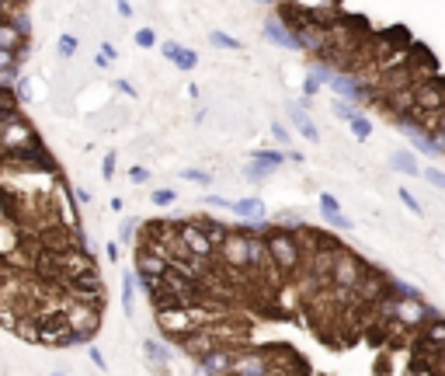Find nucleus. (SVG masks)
Wrapping results in <instances>:
<instances>
[{
	"instance_id": "f257e3e1",
	"label": "nucleus",
	"mask_w": 445,
	"mask_h": 376,
	"mask_svg": "<svg viewBox=\"0 0 445 376\" xmlns=\"http://www.w3.org/2000/svg\"><path fill=\"white\" fill-rule=\"evenodd\" d=\"M264 247H268V258L275 265L278 279H293L306 261V251H303L296 230H286V227H264Z\"/></svg>"
},
{
	"instance_id": "f03ea898",
	"label": "nucleus",
	"mask_w": 445,
	"mask_h": 376,
	"mask_svg": "<svg viewBox=\"0 0 445 376\" xmlns=\"http://www.w3.org/2000/svg\"><path fill=\"white\" fill-rule=\"evenodd\" d=\"M411 94H414V112H411V119H428V115H438L442 109H445V77H424V80H418L414 87H411Z\"/></svg>"
},
{
	"instance_id": "7ed1b4c3",
	"label": "nucleus",
	"mask_w": 445,
	"mask_h": 376,
	"mask_svg": "<svg viewBox=\"0 0 445 376\" xmlns=\"http://www.w3.org/2000/svg\"><path fill=\"white\" fill-rule=\"evenodd\" d=\"M362 272H365V261H362L358 254L338 247V251H334V261H330V279H327V283H330L334 289H348V293H352V286L362 279Z\"/></svg>"
},
{
	"instance_id": "20e7f679",
	"label": "nucleus",
	"mask_w": 445,
	"mask_h": 376,
	"mask_svg": "<svg viewBox=\"0 0 445 376\" xmlns=\"http://www.w3.org/2000/svg\"><path fill=\"white\" fill-rule=\"evenodd\" d=\"M216 261L227 268V272L244 276V272H247V234H240L237 227H230L227 241H223L219 251H216Z\"/></svg>"
},
{
	"instance_id": "39448f33",
	"label": "nucleus",
	"mask_w": 445,
	"mask_h": 376,
	"mask_svg": "<svg viewBox=\"0 0 445 376\" xmlns=\"http://www.w3.org/2000/svg\"><path fill=\"white\" fill-rule=\"evenodd\" d=\"M153 313H157V328H160V335H167L171 342H181L185 335H192V331L198 328L188 307H163V310H153Z\"/></svg>"
},
{
	"instance_id": "423d86ee",
	"label": "nucleus",
	"mask_w": 445,
	"mask_h": 376,
	"mask_svg": "<svg viewBox=\"0 0 445 376\" xmlns=\"http://www.w3.org/2000/svg\"><path fill=\"white\" fill-rule=\"evenodd\" d=\"M63 313H67V320H70V328L84 331L87 338H94V335L101 331V307H94V303H80V300H70V296H67Z\"/></svg>"
},
{
	"instance_id": "0eeeda50",
	"label": "nucleus",
	"mask_w": 445,
	"mask_h": 376,
	"mask_svg": "<svg viewBox=\"0 0 445 376\" xmlns=\"http://www.w3.org/2000/svg\"><path fill=\"white\" fill-rule=\"evenodd\" d=\"M181 244L188 247V254H192V258L216 261V251H212L209 234L202 230V220H185V223H181Z\"/></svg>"
},
{
	"instance_id": "6e6552de",
	"label": "nucleus",
	"mask_w": 445,
	"mask_h": 376,
	"mask_svg": "<svg viewBox=\"0 0 445 376\" xmlns=\"http://www.w3.org/2000/svg\"><path fill=\"white\" fill-rule=\"evenodd\" d=\"M143 359L150 362V373H157V376H171V359H174V352L167 349L163 342L143 338Z\"/></svg>"
},
{
	"instance_id": "1a4fd4ad",
	"label": "nucleus",
	"mask_w": 445,
	"mask_h": 376,
	"mask_svg": "<svg viewBox=\"0 0 445 376\" xmlns=\"http://www.w3.org/2000/svg\"><path fill=\"white\" fill-rule=\"evenodd\" d=\"M264 42H271V45H278V49H299L303 52V45H299V35L296 32H289L282 21H278L275 14L271 18H264Z\"/></svg>"
},
{
	"instance_id": "9d476101",
	"label": "nucleus",
	"mask_w": 445,
	"mask_h": 376,
	"mask_svg": "<svg viewBox=\"0 0 445 376\" xmlns=\"http://www.w3.org/2000/svg\"><path fill=\"white\" fill-rule=\"evenodd\" d=\"M421 345H424L431 355L445 349V317H431V320H424V324H421Z\"/></svg>"
},
{
	"instance_id": "9b49d317",
	"label": "nucleus",
	"mask_w": 445,
	"mask_h": 376,
	"mask_svg": "<svg viewBox=\"0 0 445 376\" xmlns=\"http://www.w3.org/2000/svg\"><path fill=\"white\" fill-rule=\"evenodd\" d=\"M233 217L237 220H244V223H268V209H264V202L261 199H237L233 202Z\"/></svg>"
},
{
	"instance_id": "f8f14e48",
	"label": "nucleus",
	"mask_w": 445,
	"mask_h": 376,
	"mask_svg": "<svg viewBox=\"0 0 445 376\" xmlns=\"http://www.w3.org/2000/svg\"><path fill=\"white\" fill-rule=\"evenodd\" d=\"M293 109V129L306 140V143H320V129H317V122L310 119V112L306 109H296V104H289Z\"/></svg>"
},
{
	"instance_id": "ddd939ff",
	"label": "nucleus",
	"mask_w": 445,
	"mask_h": 376,
	"mask_svg": "<svg viewBox=\"0 0 445 376\" xmlns=\"http://www.w3.org/2000/svg\"><path fill=\"white\" fill-rule=\"evenodd\" d=\"M389 168H393L397 175H418V178H421V160H418L411 150H397V153H389Z\"/></svg>"
},
{
	"instance_id": "4468645a",
	"label": "nucleus",
	"mask_w": 445,
	"mask_h": 376,
	"mask_svg": "<svg viewBox=\"0 0 445 376\" xmlns=\"http://www.w3.org/2000/svg\"><path fill=\"white\" fill-rule=\"evenodd\" d=\"M122 307H126V313L136 310V272H133V268L122 272Z\"/></svg>"
},
{
	"instance_id": "2eb2a0df",
	"label": "nucleus",
	"mask_w": 445,
	"mask_h": 376,
	"mask_svg": "<svg viewBox=\"0 0 445 376\" xmlns=\"http://www.w3.org/2000/svg\"><path fill=\"white\" fill-rule=\"evenodd\" d=\"M202 230L209 234V241H212V251H219V244L227 241V234H230V227H227V223H219V220H202Z\"/></svg>"
},
{
	"instance_id": "dca6fc26",
	"label": "nucleus",
	"mask_w": 445,
	"mask_h": 376,
	"mask_svg": "<svg viewBox=\"0 0 445 376\" xmlns=\"http://www.w3.org/2000/svg\"><path fill=\"white\" fill-rule=\"evenodd\" d=\"M348 129H352V136H355L358 143H365V140L372 136V129H376V126H372V119H365V115L358 112L355 119H348Z\"/></svg>"
},
{
	"instance_id": "f3484780",
	"label": "nucleus",
	"mask_w": 445,
	"mask_h": 376,
	"mask_svg": "<svg viewBox=\"0 0 445 376\" xmlns=\"http://www.w3.org/2000/svg\"><path fill=\"white\" fill-rule=\"evenodd\" d=\"M77 49H80V38H77V35H70V32H63V35H60V42H56V52H60L63 60H73V56H77Z\"/></svg>"
},
{
	"instance_id": "a211bd4d",
	"label": "nucleus",
	"mask_w": 445,
	"mask_h": 376,
	"mask_svg": "<svg viewBox=\"0 0 445 376\" xmlns=\"http://www.w3.org/2000/svg\"><path fill=\"white\" fill-rule=\"evenodd\" d=\"M174 67L185 70V74H192V70L198 67V52L188 49V45H181V49H178V56H174Z\"/></svg>"
},
{
	"instance_id": "6ab92c4d",
	"label": "nucleus",
	"mask_w": 445,
	"mask_h": 376,
	"mask_svg": "<svg viewBox=\"0 0 445 376\" xmlns=\"http://www.w3.org/2000/svg\"><path fill=\"white\" fill-rule=\"evenodd\" d=\"M35 80L32 77H18L14 80V98H18V104H25V101H35Z\"/></svg>"
},
{
	"instance_id": "aec40b11",
	"label": "nucleus",
	"mask_w": 445,
	"mask_h": 376,
	"mask_svg": "<svg viewBox=\"0 0 445 376\" xmlns=\"http://www.w3.org/2000/svg\"><path fill=\"white\" fill-rule=\"evenodd\" d=\"M251 160H261V164H268V168H282L286 164V153H278V150H254L251 153Z\"/></svg>"
},
{
	"instance_id": "412c9836",
	"label": "nucleus",
	"mask_w": 445,
	"mask_h": 376,
	"mask_svg": "<svg viewBox=\"0 0 445 376\" xmlns=\"http://www.w3.org/2000/svg\"><path fill=\"white\" fill-rule=\"evenodd\" d=\"M275 227H286V230H303V227H306V220L299 217V212L286 209V212H278V217H275Z\"/></svg>"
},
{
	"instance_id": "4be33fe9",
	"label": "nucleus",
	"mask_w": 445,
	"mask_h": 376,
	"mask_svg": "<svg viewBox=\"0 0 445 376\" xmlns=\"http://www.w3.org/2000/svg\"><path fill=\"white\" fill-rule=\"evenodd\" d=\"M209 45H216V49H230V52H240L244 45L233 38V35H227V32H209Z\"/></svg>"
},
{
	"instance_id": "5701e85b",
	"label": "nucleus",
	"mask_w": 445,
	"mask_h": 376,
	"mask_svg": "<svg viewBox=\"0 0 445 376\" xmlns=\"http://www.w3.org/2000/svg\"><path fill=\"white\" fill-rule=\"evenodd\" d=\"M330 109H334V115H338V119H345V122H348V119H355V115L362 112L355 101H345V98H338V101L330 104Z\"/></svg>"
},
{
	"instance_id": "b1692460",
	"label": "nucleus",
	"mask_w": 445,
	"mask_h": 376,
	"mask_svg": "<svg viewBox=\"0 0 445 376\" xmlns=\"http://www.w3.org/2000/svg\"><path fill=\"white\" fill-rule=\"evenodd\" d=\"M136 227H143L139 217H126V223L119 227V244H133L136 241Z\"/></svg>"
},
{
	"instance_id": "393cba45",
	"label": "nucleus",
	"mask_w": 445,
	"mask_h": 376,
	"mask_svg": "<svg viewBox=\"0 0 445 376\" xmlns=\"http://www.w3.org/2000/svg\"><path fill=\"white\" fill-rule=\"evenodd\" d=\"M150 202L160 206V209H167V206H174V202H178V195H174V188H153Z\"/></svg>"
},
{
	"instance_id": "a878e982",
	"label": "nucleus",
	"mask_w": 445,
	"mask_h": 376,
	"mask_svg": "<svg viewBox=\"0 0 445 376\" xmlns=\"http://www.w3.org/2000/svg\"><path fill=\"white\" fill-rule=\"evenodd\" d=\"M181 178H185V181H192V185H202V188H209V185H212V175H209V171H198V168L181 171Z\"/></svg>"
},
{
	"instance_id": "bb28decb",
	"label": "nucleus",
	"mask_w": 445,
	"mask_h": 376,
	"mask_svg": "<svg viewBox=\"0 0 445 376\" xmlns=\"http://www.w3.org/2000/svg\"><path fill=\"white\" fill-rule=\"evenodd\" d=\"M115 168H119V153L111 150V153H104V160H101V178L111 181V178H115Z\"/></svg>"
},
{
	"instance_id": "cd10ccee",
	"label": "nucleus",
	"mask_w": 445,
	"mask_h": 376,
	"mask_svg": "<svg viewBox=\"0 0 445 376\" xmlns=\"http://www.w3.org/2000/svg\"><path fill=\"white\" fill-rule=\"evenodd\" d=\"M268 175H275V168L261 164V160H251V164H247V178H251V181H264Z\"/></svg>"
},
{
	"instance_id": "c85d7f7f",
	"label": "nucleus",
	"mask_w": 445,
	"mask_h": 376,
	"mask_svg": "<svg viewBox=\"0 0 445 376\" xmlns=\"http://www.w3.org/2000/svg\"><path fill=\"white\" fill-rule=\"evenodd\" d=\"M400 202L414 212V217H424V206H421V202L414 199V192H411V188H404V185H400Z\"/></svg>"
},
{
	"instance_id": "c756f323",
	"label": "nucleus",
	"mask_w": 445,
	"mask_h": 376,
	"mask_svg": "<svg viewBox=\"0 0 445 376\" xmlns=\"http://www.w3.org/2000/svg\"><path fill=\"white\" fill-rule=\"evenodd\" d=\"M323 220H327L330 227H338V230H355V223L345 217V212H323Z\"/></svg>"
},
{
	"instance_id": "7c9ffc66",
	"label": "nucleus",
	"mask_w": 445,
	"mask_h": 376,
	"mask_svg": "<svg viewBox=\"0 0 445 376\" xmlns=\"http://www.w3.org/2000/svg\"><path fill=\"white\" fill-rule=\"evenodd\" d=\"M320 87H323V84H320V77H317L313 70H306V80H303V98H317V94H320Z\"/></svg>"
},
{
	"instance_id": "2f4dec72",
	"label": "nucleus",
	"mask_w": 445,
	"mask_h": 376,
	"mask_svg": "<svg viewBox=\"0 0 445 376\" xmlns=\"http://www.w3.org/2000/svg\"><path fill=\"white\" fill-rule=\"evenodd\" d=\"M320 212H341V202L334 192H320Z\"/></svg>"
},
{
	"instance_id": "473e14b6",
	"label": "nucleus",
	"mask_w": 445,
	"mask_h": 376,
	"mask_svg": "<svg viewBox=\"0 0 445 376\" xmlns=\"http://www.w3.org/2000/svg\"><path fill=\"white\" fill-rule=\"evenodd\" d=\"M133 38H136L139 49H153V45H157V32H153V28H139Z\"/></svg>"
},
{
	"instance_id": "72a5a7b5",
	"label": "nucleus",
	"mask_w": 445,
	"mask_h": 376,
	"mask_svg": "<svg viewBox=\"0 0 445 376\" xmlns=\"http://www.w3.org/2000/svg\"><path fill=\"white\" fill-rule=\"evenodd\" d=\"M421 178H424L428 185H435V188H442V192H445V171H435V168H428V171H421Z\"/></svg>"
},
{
	"instance_id": "f704fd0d",
	"label": "nucleus",
	"mask_w": 445,
	"mask_h": 376,
	"mask_svg": "<svg viewBox=\"0 0 445 376\" xmlns=\"http://www.w3.org/2000/svg\"><path fill=\"white\" fill-rule=\"evenodd\" d=\"M205 206H212V209H227V212H233V202L230 199H223V195H205Z\"/></svg>"
},
{
	"instance_id": "c9c22d12",
	"label": "nucleus",
	"mask_w": 445,
	"mask_h": 376,
	"mask_svg": "<svg viewBox=\"0 0 445 376\" xmlns=\"http://www.w3.org/2000/svg\"><path fill=\"white\" fill-rule=\"evenodd\" d=\"M271 136L282 143V146H293V140H289V129L282 126V122H271Z\"/></svg>"
},
{
	"instance_id": "e433bc0d",
	"label": "nucleus",
	"mask_w": 445,
	"mask_h": 376,
	"mask_svg": "<svg viewBox=\"0 0 445 376\" xmlns=\"http://www.w3.org/2000/svg\"><path fill=\"white\" fill-rule=\"evenodd\" d=\"M129 181H133V185H146V181H150V171H146L143 164H136V168H129Z\"/></svg>"
},
{
	"instance_id": "4c0bfd02",
	"label": "nucleus",
	"mask_w": 445,
	"mask_h": 376,
	"mask_svg": "<svg viewBox=\"0 0 445 376\" xmlns=\"http://www.w3.org/2000/svg\"><path fill=\"white\" fill-rule=\"evenodd\" d=\"M87 355H91V362H94V366H98V369H101V373H104V369H108V359H104V355H101V349H98V345H94V342H91V345H87Z\"/></svg>"
},
{
	"instance_id": "58836bf2",
	"label": "nucleus",
	"mask_w": 445,
	"mask_h": 376,
	"mask_svg": "<svg viewBox=\"0 0 445 376\" xmlns=\"http://www.w3.org/2000/svg\"><path fill=\"white\" fill-rule=\"evenodd\" d=\"M111 87H115V91H119V94H126V98H136V94H139V91H136V87H133V80H122V77H119V80H115V84H111Z\"/></svg>"
},
{
	"instance_id": "ea45409f",
	"label": "nucleus",
	"mask_w": 445,
	"mask_h": 376,
	"mask_svg": "<svg viewBox=\"0 0 445 376\" xmlns=\"http://www.w3.org/2000/svg\"><path fill=\"white\" fill-rule=\"evenodd\" d=\"M178 49H181L178 42H163V45H160V52H163V56L171 60V63H174V56H178Z\"/></svg>"
},
{
	"instance_id": "a19ab883",
	"label": "nucleus",
	"mask_w": 445,
	"mask_h": 376,
	"mask_svg": "<svg viewBox=\"0 0 445 376\" xmlns=\"http://www.w3.org/2000/svg\"><path fill=\"white\" fill-rule=\"evenodd\" d=\"M115 11H119V18H133V4H129V0H115Z\"/></svg>"
},
{
	"instance_id": "79ce46f5",
	"label": "nucleus",
	"mask_w": 445,
	"mask_h": 376,
	"mask_svg": "<svg viewBox=\"0 0 445 376\" xmlns=\"http://www.w3.org/2000/svg\"><path fill=\"white\" fill-rule=\"evenodd\" d=\"M101 52H104V56H108V60H119V49H115V45H111V42H101Z\"/></svg>"
},
{
	"instance_id": "37998d69",
	"label": "nucleus",
	"mask_w": 445,
	"mask_h": 376,
	"mask_svg": "<svg viewBox=\"0 0 445 376\" xmlns=\"http://www.w3.org/2000/svg\"><path fill=\"white\" fill-rule=\"evenodd\" d=\"M104 254H108L111 261H115V258H119V241H111V244H104Z\"/></svg>"
},
{
	"instance_id": "c03bdc74",
	"label": "nucleus",
	"mask_w": 445,
	"mask_h": 376,
	"mask_svg": "<svg viewBox=\"0 0 445 376\" xmlns=\"http://www.w3.org/2000/svg\"><path fill=\"white\" fill-rule=\"evenodd\" d=\"M286 160H293V164H303V153H299V150H293V146H289V150H286Z\"/></svg>"
},
{
	"instance_id": "a18cd8bd",
	"label": "nucleus",
	"mask_w": 445,
	"mask_h": 376,
	"mask_svg": "<svg viewBox=\"0 0 445 376\" xmlns=\"http://www.w3.org/2000/svg\"><path fill=\"white\" fill-rule=\"evenodd\" d=\"M94 63H98V70H108V67H111V60L104 56V52H98V56H94Z\"/></svg>"
},
{
	"instance_id": "49530a36",
	"label": "nucleus",
	"mask_w": 445,
	"mask_h": 376,
	"mask_svg": "<svg viewBox=\"0 0 445 376\" xmlns=\"http://www.w3.org/2000/svg\"><path fill=\"white\" fill-rule=\"evenodd\" d=\"M49 376H67V373H60V369H56V373H49Z\"/></svg>"
}]
</instances>
